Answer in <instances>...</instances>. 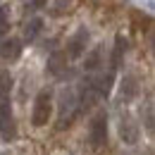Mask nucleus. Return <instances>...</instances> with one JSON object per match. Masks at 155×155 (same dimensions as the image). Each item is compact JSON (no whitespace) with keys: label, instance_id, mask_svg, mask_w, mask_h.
Instances as JSON below:
<instances>
[{"label":"nucleus","instance_id":"8","mask_svg":"<svg viewBox=\"0 0 155 155\" xmlns=\"http://www.w3.org/2000/svg\"><path fill=\"white\" fill-rule=\"evenodd\" d=\"M64 69H67V55H64L62 50H55V53L48 58V72L55 74V77H60V74H64Z\"/></svg>","mask_w":155,"mask_h":155},{"label":"nucleus","instance_id":"2","mask_svg":"<svg viewBox=\"0 0 155 155\" xmlns=\"http://www.w3.org/2000/svg\"><path fill=\"white\" fill-rule=\"evenodd\" d=\"M81 110L79 105V96L74 91H64L62 93V105H60V122H58V129H67L72 124V119L77 117V112Z\"/></svg>","mask_w":155,"mask_h":155},{"label":"nucleus","instance_id":"13","mask_svg":"<svg viewBox=\"0 0 155 155\" xmlns=\"http://www.w3.org/2000/svg\"><path fill=\"white\" fill-rule=\"evenodd\" d=\"M43 2H45V0H34V5H36V7H41Z\"/></svg>","mask_w":155,"mask_h":155},{"label":"nucleus","instance_id":"12","mask_svg":"<svg viewBox=\"0 0 155 155\" xmlns=\"http://www.w3.org/2000/svg\"><path fill=\"white\" fill-rule=\"evenodd\" d=\"M10 24V7H0V36Z\"/></svg>","mask_w":155,"mask_h":155},{"label":"nucleus","instance_id":"9","mask_svg":"<svg viewBox=\"0 0 155 155\" xmlns=\"http://www.w3.org/2000/svg\"><path fill=\"white\" fill-rule=\"evenodd\" d=\"M41 29H43V19H41V17H34V19L26 24V29H24V38L31 43V41L41 34Z\"/></svg>","mask_w":155,"mask_h":155},{"label":"nucleus","instance_id":"1","mask_svg":"<svg viewBox=\"0 0 155 155\" xmlns=\"http://www.w3.org/2000/svg\"><path fill=\"white\" fill-rule=\"evenodd\" d=\"M53 117V96L50 91H41L34 100V112H31V124L34 127H45Z\"/></svg>","mask_w":155,"mask_h":155},{"label":"nucleus","instance_id":"10","mask_svg":"<svg viewBox=\"0 0 155 155\" xmlns=\"http://www.w3.org/2000/svg\"><path fill=\"white\" fill-rule=\"evenodd\" d=\"M100 58H103V53H100V48H96V50H91V55L86 58V64H84V69L86 72H98V67H100Z\"/></svg>","mask_w":155,"mask_h":155},{"label":"nucleus","instance_id":"3","mask_svg":"<svg viewBox=\"0 0 155 155\" xmlns=\"http://www.w3.org/2000/svg\"><path fill=\"white\" fill-rule=\"evenodd\" d=\"M17 136V124L12 117V105L7 103V98L0 100V138L2 141H12Z\"/></svg>","mask_w":155,"mask_h":155},{"label":"nucleus","instance_id":"6","mask_svg":"<svg viewBox=\"0 0 155 155\" xmlns=\"http://www.w3.org/2000/svg\"><path fill=\"white\" fill-rule=\"evenodd\" d=\"M19 55H21L19 38H0V58L2 60H17Z\"/></svg>","mask_w":155,"mask_h":155},{"label":"nucleus","instance_id":"5","mask_svg":"<svg viewBox=\"0 0 155 155\" xmlns=\"http://www.w3.org/2000/svg\"><path fill=\"white\" fill-rule=\"evenodd\" d=\"M86 43H88V31L86 29H79L77 34L69 38V45H67V53L64 55H69V58H81L84 55V50H86Z\"/></svg>","mask_w":155,"mask_h":155},{"label":"nucleus","instance_id":"11","mask_svg":"<svg viewBox=\"0 0 155 155\" xmlns=\"http://www.w3.org/2000/svg\"><path fill=\"white\" fill-rule=\"evenodd\" d=\"M10 91H12V74L7 69H0V100L7 98Z\"/></svg>","mask_w":155,"mask_h":155},{"label":"nucleus","instance_id":"4","mask_svg":"<svg viewBox=\"0 0 155 155\" xmlns=\"http://www.w3.org/2000/svg\"><path fill=\"white\" fill-rule=\"evenodd\" d=\"M88 138H91V143L98 146V148L107 143V112H105V110L96 112V117L91 119V131H88Z\"/></svg>","mask_w":155,"mask_h":155},{"label":"nucleus","instance_id":"7","mask_svg":"<svg viewBox=\"0 0 155 155\" xmlns=\"http://www.w3.org/2000/svg\"><path fill=\"white\" fill-rule=\"evenodd\" d=\"M119 136H122V141L124 143H136L138 141V127H136L134 119H122V124H119Z\"/></svg>","mask_w":155,"mask_h":155}]
</instances>
